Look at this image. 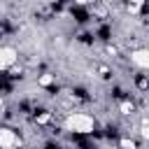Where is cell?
I'll return each instance as SVG.
<instances>
[{
    "label": "cell",
    "mask_w": 149,
    "mask_h": 149,
    "mask_svg": "<svg viewBox=\"0 0 149 149\" xmlns=\"http://www.w3.org/2000/svg\"><path fill=\"white\" fill-rule=\"evenodd\" d=\"M65 130H72V133H91L95 128V121L91 114H84V112H72L65 116L63 121Z\"/></svg>",
    "instance_id": "cell-1"
},
{
    "label": "cell",
    "mask_w": 149,
    "mask_h": 149,
    "mask_svg": "<svg viewBox=\"0 0 149 149\" xmlns=\"http://www.w3.org/2000/svg\"><path fill=\"white\" fill-rule=\"evenodd\" d=\"M19 54L14 47H0V70H12Z\"/></svg>",
    "instance_id": "cell-2"
},
{
    "label": "cell",
    "mask_w": 149,
    "mask_h": 149,
    "mask_svg": "<svg viewBox=\"0 0 149 149\" xmlns=\"http://www.w3.org/2000/svg\"><path fill=\"white\" fill-rule=\"evenodd\" d=\"M19 135L12 128H0V149H14L19 147Z\"/></svg>",
    "instance_id": "cell-3"
},
{
    "label": "cell",
    "mask_w": 149,
    "mask_h": 149,
    "mask_svg": "<svg viewBox=\"0 0 149 149\" xmlns=\"http://www.w3.org/2000/svg\"><path fill=\"white\" fill-rule=\"evenodd\" d=\"M130 63H133L135 68H140V70H147V68H149V51H147V49H135V51H130Z\"/></svg>",
    "instance_id": "cell-4"
},
{
    "label": "cell",
    "mask_w": 149,
    "mask_h": 149,
    "mask_svg": "<svg viewBox=\"0 0 149 149\" xmlns=\"http://www.w3.org/2000/svg\"><path fill=\"white\" fill-rule=\"evenodd\" d=\"M119 109H121V114H126V116H128V114H133V109H135V107H133V102L121 100V102H119Z\"/></svg>",
    "instance_id": "cell-5"
},
{
    "label": "cell",
    "mask_w": 149,
    "mask_h": 149,
    "mask_svg": "<svg viewBox=\"0 0 149 149\" xmlns=\"http://www.w3.org/2000/svg\"><path fill=\"white\" fill-rule=\"evenodd\" d=\"M142 5H144V0H128V12L130 14H137Z\"/></svg>",
    "instance_id": "cell-6"
},
{
    "label": "cell",
    "mask_w": 149,
    "mask_h": 149,
    "mask_svg": "<svg viewBox=\"0 0 149 149\" xmlns=\"http://www.w3.org/2000/svg\"><path fill=\"white\" fill-rule=\"evenodd\" d=\"M119 144H121V149H137L135 140H128V137H121V140H119Z\"/></svg>",
    "instance_id": "cell-7"
},
{
    "label": "cell",
    "mask_w": 149,
    "mask_h": 149,
    "mask_svg": "<svg viewBox=\"0 0 149 149\" xmlns=\"http://www.w3.org/2000/svg\"><path fill=\"white\" fill-rule=\"evenodd\" d=\"M37 84H40V86H51V84H54V77H51V74H42V77L37 79Z\"/></svg>",
    "instance_id": "cell-8"
},
{
    "label": "cell",
    "mask_w": 149,
    "mask_h": 149,
    "mask_svg": "<svg viewBox=\"0 0 149 149\" xmlns=\"http://www.w3.org/2000/svg\"><path fill=\"white\" fill-rule=\"evenodd\" d=\"M140 135H142V137H144V140H147V137H149V128H147V121H144V123H142V128H140Z\"/></svg>",
    "instance_id": "cell-9"
},
{
    "label": "cell",
    "mask_w": 149,
    "mask_h": 149,
    "mask_svg": "<svg viewBox=\"0 0 149 149\" xmlns=\"http://www.w3.org/2000/svg\"><path fill=\"white\" fill-rule=\"evenodd\" d=\"M37 121H40V123H47V121H49V114H42V116H40Z\"/></svg>",
    "instance_id": "cell-10"
},
{
    "label": "cell",
    "mask_w": 149,
    "mask_h": 149,
    "mask_svg": "<svg viewBox=\"0 0 149 149\" xmlns=\"http://www.w3.org/2000/svg\"><path fill=\"white\" fill-rule=\"evenodd\" d=\"M77 5H88V2H93V0H74Z\"/></svg>",
    "instance_id": "cell-11"
},
{
    "label": "cell",
    "mask_w": 149,
    "mask_h": 149,
    "mask_svg": "<svg viewBox=\"0 0 149 149\" xmlns=\"http://www.w3.org/2000/svg\"><path fill=\"white\" fill-rule=\"evenodd\" d=\"M0 107H2V95H0Z\"/></svg>",
    "instance_id": "cell-12"
}]
</instances>
